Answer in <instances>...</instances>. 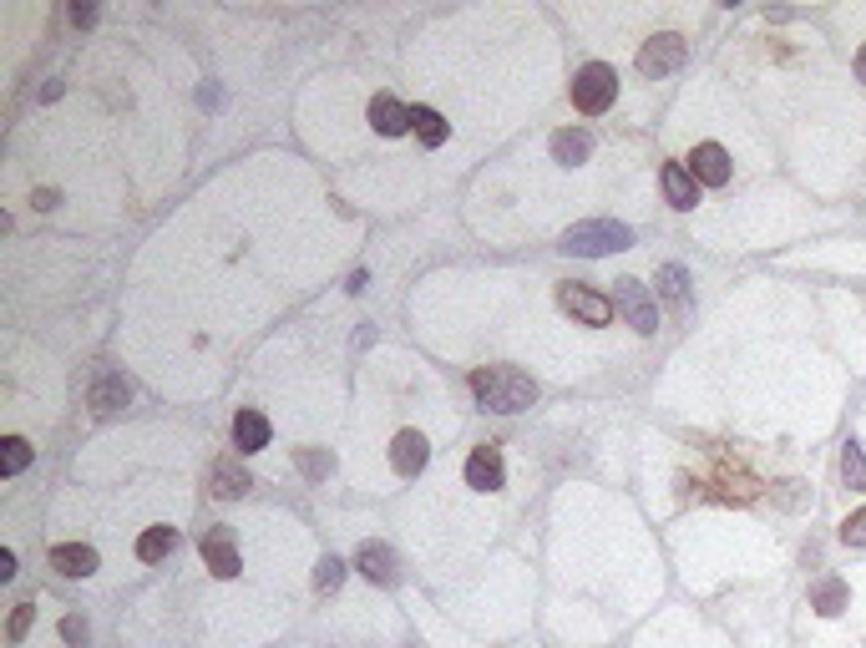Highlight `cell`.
Returning <instances> with one entry per match:
<instances>
[{
	"instance_id": "obj_10",
	"label": "cell",
	"mask_w": 866,
	"mask_h": 648,
	"mask_svg": "<svg viewBox=\"0 0 866 648\" xmlns=\"http://www.w3.org/2000/svg\"><path fill=\"white\" fill-rule=\"evenodd\" d=\"M203 562L213 567V578H239V547H233V532L228 527H213L203 537Z\"/></svg>"
},
{
	"instance_id": "obj_4",
	"label": "cell",
	"mask_w": 866,
	"mask_h": 648,
	"mask_svg": "<svg viewBox=\"0 0 866 648\" xmlns=\"http://www.w3.org/2000/svg\"><path fill=\"white\" fill-rule=\"evenodd\" d=\"M613 309L634 324L639 335H654L659 330V309H654V294H649V284L644 279H618V289H613Z\"/></svg>"
},
{
	"instance_id": "obj_15",
	"label": "cell",
	"mask_w": 866,
	"mask_h": 648,
	"mask_svg": "<svg viewBox=\"0 0 866 648\" xmlns=\"http://www.w3.org/2000/svg\"><path fill=\"white\" fill-rule=\"evenodd\" d=\"M233 446H239V456H254L269 446V421L259 411H239L233 416Z\"/></svg>"
},
{
	"instance_id": "obj_12",
	"label": "cell",
	"mask_w": 866,
	"mask_h": 648,
	"mask_svg": "<svg viewBox=\"0 0 866 648\" xmlns=\"http://www.w3.org/2000/svg\"><path fill=\"white\" fill-rule=\"evenodd\" d=\"M426 456H431V446H426L421 431H401L396 441H390V466H396L401 476H421L426 471Z\"/></svg>"
},
{
	"instance_id": "obj_1",
	"label": "cell",
	"mask_w": 866,
	"mask_h": 648,
	"mask_svg": "<svg viewBox=\"0 0 866 648\" xmlns=\"http://www.w3.org/2000/svg\"><path fill=\"white\" fill-rule=\"evenodd\" d=\"M471 395H477L487 411H497V416H517V411H527V405L537 400V385L522 370H512V365H487V370H471Z\"/></svg>"
},
{
	"instance_id": "obj_31",
	"label": "cell",
	"mask_w": 866,
	"mask_h": 648,
	"mask_svg": "<svg viewBox=\"0 0 866 648\" xmlns=\"http://www.w3.org/2000/svg\"><path fill=\"white\" fill-rule=\"evenodd\" d=\"M16 578V552H0V583Z\"/></svg>"
},
{
	"instance_id": "obj_7",
	"label": "cell",
	"mask_w": 866,
	"mask_h": 648,
	"mask_svg": "<svg viewBox=\"0 0 866 648\" xmlns=\"http://www.w3.org/2000/svg\"><path fill=\"white\" fill-rule=\"evenodd\" d=\"M502 481H507L502 451L492 441H482L477 451L466 456V486H477V492H502Z\"/></svg>"
},
{
	"instance_id": "obj_2",
	"label": "cell",
	"mask_w": 866,
	"mask_h": 648,
	"mask_svg": "<svg viewBox=\"0 0 866 648\" xmlns=\"http://www.w3.org/2000/svg\"><path fill=\"white\" fill-rule=\"evenodd\" d=\"M628 243H634V233H628L623 223H613V218H593V223L568 228L563 249L578 254V259H603V254H623Z\"/></svg>"
},
{
	"instance_id": "obj_24",
	"label": "cell",
	"mask_w": 866,
	"mask_h": 648,
	"mask_svg": "<svg viewBox=\"0 0 866 648\" xmlns=\"http://www.w3.org/2000/svg\"><path fill=\"white\" fill-rule=\"evenodd\" d=\"M345 583V562L340 557H320V562H314V588H320V593H335Z\"/></svg>"
},
{
	"instance_id": "obj_11",
	"label": "cell",
	"mask_w": 866,
	"mask_h": 648,
	"mask_svg": "<svg viewBox=\"0 0 866 648\" xmlns=\"http://www.w3.org/2000/svg\"><path fill=\"white\" fill-rule=\"evenodd\" d=\"M51 567L61 578H92L97 573V547H87V542H61V547H51Z\"/></svg>"
},
{
	"instance_id": "obj_32",
	"label": "cell",
	"mask_w": 866,
	"mask_h": 648,
	"mask_svg": "<svg viewBox=\"0 0 866 648\" xmlns=\"http://www.w3.org/2000/svg\"><path fill=\"white\" fill-rule=\"evenodd\" d=\"M365 284H370V274H365V269H355V274H350V284H345V289H350V294H360V289H365Z\"/></svg>"
},
{
	"instance_id": "obj_33",
	"label": "cell",
	"mask_w": 866,
	"mask_h": 648,
	"mask_svg": "<svg viewBox=\"0 0 866 648\" xmlns=\"http://www.w3.org/2000/svg\"><path fill=\"white\" fill-rule=\"evenodd\" d=\"M856 76H861V81H866V46H861V51H856Z\"/></svg>"
},
{
	"instance_id": "obj_25",
	"label": "cell",
	"mask_w": 866,
	"mask_h": 648,
	"mask_svg": "<svg viewBox=\"0 0 866 648\" xmlns=\"http://www.w3.org/2000/svg\"><path fill=\"white\" fill-rule=\"evenodd\" d=\"M26 466H31V441L11 436V441H6V451H0V471H6V476H16V471H26Z\"/></svg>"
},
{
	"instance_id": "obj_28",
	"label": "cell",
	"mask_w": 866,
	"mask_h": 648,
	"mask_svg": "<svg viewBox=\"0 0 866 648\" xmlns=\"http://www.w3.org/2000/svg\"><path fill=\"white\" fill-rule=\"evenodd\" d=\"M31 618H36V608H31V603H16V613H11V643H21V638H26Z\"/></svg>"
},
{
	"instance_id": "obj_30",
	"label": "cell",
	"mask_w": 866,
	"mask_h": 648,
	"mask_svg": "<svg viewBox=\"0 0 866 648\" xmlns=\"http://www.w3.org/2000/svg\"><path fill=\"white\" fill-rule=\"evenodd\" d=\"M97 21V6H82V0H76V6H71V26H92Z\"/></svg>"
},
{
	"instance_id": "obj_27",
	"label": "cell",
	"mask_w": 866,
	"mask_h": 648,
	"mask_svg": "<svg viewBox=\"0 0 866 648\" xmlns=\"http://www.w3.org/2000/svg\"><path fill=\"white\" fill-rule=\"evenodd\" d=\"M299 466H304L309 476H330V471H335V456H330V451H299Z\"/></svg>"
},
{
	"instance_id": "obj_6",
	"label": "cell",
	"mask_w": 866,
	"mask_h": 648,
	"mask_svg": "<svg viewBox=\"0 0 866 648\" xmlns=\"http://www.w3.org/2000/svg\"><path fill=\"white\" fill-rule=\"evenodd\" d=\"M684 56H689V41L674 36V31H664V36H654V41L639 51V71H644V76H669V71L684 66Z\"/></svg>"
},
{
	"instance_id": "obj_19",
	"label": "cell",
	"mask_w": 866,
	"mask_h": 648,
	"mask_svg": "<svg viewBox=\"0 0 866 648\" xmlns=\"http://www.w3.org/2000/svg\"><path fill=\"white\" fill-rule=\"evenodd\" d=\"M173 547H178V527H147V532L137 537V557H142V562H163Z\"/></svg>"
},
{
	"instance_id": "obj_14",
	"label": "cell",
	"mask_w": 866,
	"mask_h": 648,
	"mask_svg": "<svg viewBox=\"0 0 866 648\" xmlns=\"http://www.w3.org/2000/svg\"><path fill=\"white\" fill-rule=\"evenodd\" d=\"M659 188H664L669 208H679V213H689L699 203V183H694V173L684 168V162H669V168L659 173Z\"/></svg>"
},
{
	"instance_id": "obj_16",
	"label": "cell",
	"mask_w": 866,
	"mask_h": 648,
	"mask_svg": "<svg viewBox=\"0 0 866 648\" xmlns=\"http://www.w3.org/2000/svg\"><path fill=\"white\" fill-rule=\"evenodd\" d=\"M208 481H213V497H223V502H233V497H244L249 486H254V481H249V471H244L239 461H233V456L213 461V476H208Z\"/></svg>"
},
{
	"instance_id": "obj_23",
	"label": "cell",
	"mask_w": 866,
	"mask_h": 648,
	"mask_svg": "<svg viewBox=\"0 0 866 648\" xmlns=\"http://www.w3.org/2000/svg\"><path fill=\"white\" fill-rule=\"evenodd\" d=\"M654 284H659V294H664L669 304H684V299H689V269H679V264H664Z\"/></svg>"
},
{
	"instance_id": "obj_22",
	"label": "cell",
	"mask_w": 866,
	"mask_h": 648,
	"mask_svg": "<svg viewBox=\"0 0 866 648\" xmlns=\"http://www.w3.org/2000/svg\"><path fill=\"white\" fill-rule=\"evenodd\" d=\"M841 481L851 486V492H866V451L856 441L841 446Z\"/></svg>"
},
{
	"instance_id": "obj_17",
	"label": "cell",
	"mask_w": 866,
	"mask_h": 648,
	"mask_svg": "<svg viewBox=\"0 0 866 648\" xmlns=\"http://www.w3.org/2000/svg\"><path fill=\"white\" fill-rule=\"evenodd\" d=\"M127 400H132V385H127L122 375H97V380H92V411H97V416L122 411Z\"/></svg>"
},
{
	"instance_id": "obj_9",
	"label": "cell",
	"mask_w": 866,
	"mask_h": 648,
	"mask_svg": "<svg viewBox=\"0 0 866 648\" xmlns=\"http://www.w3.org/2000/svg\"><path fill=\"white\" fill-rule=\"evenodd\" d=\"M355 567L370 578V583H380V588H390L401 578V562H396V552H390L385 542H360V552H355Z\"/></svg>"
},
{
	"instance_id": "obj_21",
	"label": "cell",
	"mask_w": 866,
	"mask_h": 648,
	"mask_svg": "<svg viewBox=\"0 0 866 648\" xmlns=\"http://www.w3.org/2000/svg\"><path fill=\"white\" fill-rule=\"evenodd\" d=\"M846 598H851V593H846V583H841V578H821V583L811 588V608H816V613H826V618H836V613L846 608Z\"/></svg>"
},
{
	"instance_id": "obj_3",
	"label": "cell",
	"mask_w": 866,
	"mask_h": 648,
	"mask_svg": "<svg viewBox=\"0 0 866 648\" xmlns=\"http://www.w3.org/2000/svg\"><path fill=\"white\" fill-rule=\"evenodd\" d=\"M573 102H578V112H588V117L608 112V107L618 102V76H613V66H603V61L583 66L578 81H573Z\"/></svg>"
},
{
	"instance_id": "obj_13",
	"label": "cell",
	"mask_w": 866,
	"mask_h": 648,
	"mask_svg": "<svg viewBox=\"0 0 866 648\" xmlns=\"http://www.w3.org/2000/svg\"><path fill=\"white\" fill-rule=\"evenodd\" d=\"M370 122H375L380 137H406V132H411V107L396 102L390 92H380V97L370 102Z\"/></svg>"
},
{
	"instance_id": "obj_20",
	"label": "cell",
	"mask_w": 866,
	"mask_h": 648,
	"mask_svg": "<svg viewBox=\"0 0 866 648\" xmlns=\"http://www.w3.org/2000/svg\"><path fill=\"white\" fill-rule=\"evenodd\" d=\"M411 132H416L426 147H441L451 127H446V117H441V112H431V107H411Z\"/></svg>"
},
{
	"instance_id": "obj_18",
	"label": "cell",
	"mask_w": 866,
	"mask_h": 648,
	"mask_svg": "<svg viewBox=\"0 0 866 648\" xmlns=\"http://www.w3.org/2000/svg\"><path fill=\"white\" fill-rule=\"evenodd\" d=\"M588 152H593V137H588L583 127L553 132V157L563 162V168H578V162H588Z\"/></svg>"
},
{
	"instance_id": "obj_29",
	"label": "cell",
	"mask_w": 866,
	"mask_h": 648,
	"mask_svg": "<svg viewBox=\"0 0 866 648\" xmlns=\"http://www.w3.org/2000/svg\"><path fill=\"white\" fill-rule=\"evenodd\" d=\"M61 638H66L71 648H87V623H82V618H61Z\"/></svg>"
},
{
	"instance_id": "obj_26",
	"label": "cell",
	"mask_w": 866,
	"mask_h": 648,
	"mask_svg": "<svg viewBox=\"0 0 866 648\" xmlns=\"http://www.w3.org/2000/svg\"><path fill=\"white\" fill-rule=\"evenodd\" d=\"M841 542H846V547H866V507L851 512V517L841 522Z\"/></svg>"
},
{
	"instance_id": "obj_8",
	"label": "cell",
	"mask_w": 866,
	"mask_h": 648,
	"mask_svg": "<svg viewBox=\"0 0 866 648\" xmlns=\"http://www.w3.org/2000/svg\"><path fill=\"white\" fill-rule=\"evenodd\" d=\"M689 173H694V183H710V188L730 183V152L720 142H699L689 152Z\"/></svg>"
},
{
	"instance_id": "obj_5",
	"label": "cell",
	"mask_w": 866,
	"mask_h": 648,
	"mask_svg": "<svg viewBox=\"0 0 866 648\" xmlns=\"http://www.w3.org/2000/svg\"><path fill=\"white\" fill-rule=\"evenodd\" d=\"M558 309H563V314H573L578 324H588V330H603V324L618 314V309H613V299L593 294L588 284H558Z\"/></svg>"
}]
</instances>
